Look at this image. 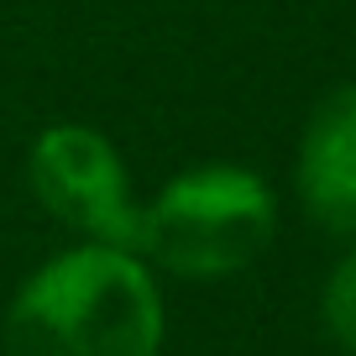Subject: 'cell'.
Returning <instances> with one entry per match:
<instances>
[{
    "instance_id": "5b68a950",
    "label": "cell",
    "mask_w": 356,
    "mask_h": 356,
    "mask_svg": "<svg viewBox=\"0 0 356 356\" xmlns=\"http://www.w3.org/2000/svg\"><path fill=\"white\" fill-rule=\"evenodd\" d=\"M320 314H325V330L356 356V246L341 257V267H335L330 283H325Z\"/></svg>"
},
{
    "instance_id": "3957f363",
    "label": "cell",
    "mask_w": 356,
    "mask_h": 356,
    "mask_svg": "<svg viewBox=\"0 0 356 356\" xmlns=\"http://www.w3.org/2000/svg\"><path fill=\"white\" fill-rule=\"evenodd\" d=\"M32 194L53 220L89 241H111L136 252V220L142 210L131 204V178L126 163L100 131L89 126H53L32 142Z\"/></svg>"
},
{
    "instance_id": "277c9868",
    "label": "cell",
    "mask_w": 356,
    "mask_h": 356,
    "mask_svg": "<svg viewBox=\"0 0 356 356\" xmlns=\"http://www.w3.org/2000/svg\"><path fill=\"white\" fill-rule=\"evenodd\" d=\"M293 178H299L304 210L325 231L356 236V84L335 89L309 115Z\"/></svg>"
},
{
    "instance_id": "6da1fadb",
    "label": "cell",
    "mask_w": 356,
    "mask_h": 356,
    "mask_svg": "<svg viewBox=\"0 0 356 356\" xmlns=\"http://www.w3.org/2000/svg\"><path fill=\"white\" fill-rule=\"evenodd\" d=\"M163 293L142 257L84 241L22 283L6 314V356H157Z\"/></svg>"
},
{
    "instance_id": "7a4b0ae2",
    "label": "cell",
    "mask_w": 356,
    "mask_h": 356,
    "mask_svg": "<svg viewBox=\"0 0 356 356\" xmlns=\"http://www.w3.org/2000/svg\"><path fill=\"white\" fill-rule=\"evenodd\" d=\"M273 194L246 168H194L178 173L136 220V252L163 273L194 283L236 278L273 241Z\"/></svg>"
}]
</instances>
